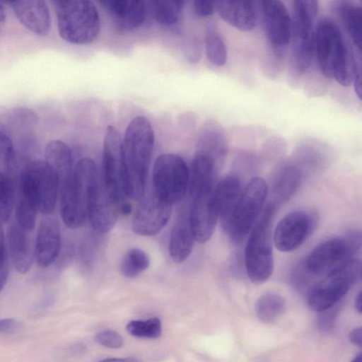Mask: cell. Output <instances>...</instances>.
<instances>
[{
  "instance_id": "1",
  "label": "cell",
  "mask_w": 362,
  "mask_h": 362,
  "mask_svg": "<svg viewBox=\"0 0 362 362\" xmlns=\"http://www.w3.org/2000/svg\"><path fill=\"white\" fill-rule=\"evenodd\" d=\"M154 132L150 122L143 116L134 117L128 124L122 140L126 194L140 199L154 147Z\"/></svg>"
},
{
  "instance_id": "2",
  "label": "cell",
  "mask_w": 362,
  "mask_h": 362,
  "mask_svg": "<svg viewBox=\"0 0 362 362\" xmlns=\"http://www.w3.org/2000/svg\"><path fill=\"white\" fill-rule=\"evenodd\" d=\"M314 55L324 76L334 78L343 86L350 85L354 54L340 28L329 18H322L316 25Z\"/></svg>"
},
{
  "instance_id": "3",
  "label": "cell",
  "mask_w": 362,
  "mask_h": 362,
  "mask_svg": "<svg viewBox=\"0 0 362 362\" xmlns=\"http://www.w3.org/2000/svg\"><path fill=\"white\" fill-rule=\"evenodd\" d=\"M277 208L271 202L266 206L250 231L245 245V271L250 280L256 284L265 282L272 274V228Z\"/></svg>"
},
{
  "instance_id": "4",
  "label": "cell",
  "mask_w": 362,
  "mask_h": 362,
  "mask_svg": "<svg viewBox=\"0 0 362 362\" xmlns=\"http://www.w3.org/2000/svg\"><path fill=\"white\" fill-rule=\"evenodd\" d=\"M57 28L65 41L88 45L98 36L100 18L95 5L89 0L54 1Z\"/></svg>"
},
{
  "instance_id": "5",
  "label": "cell",
  "mask_w": 362,
  "mask_h": 362,
  "mask_svg": "<svg viewBox=\"0 0 362 362\" xmlns=\"http://www.w3.org/2000/svg\"><path fill=\"white\" fill-rule=\"evenodd\" d=\"M318 2L313 0L292 1L291 39L292 69L303 74L310 66L314 57L316 18Z\"/></svg>"
},
{
  "instance_id": "6",
  "label": "cell",
  "mask_w": 362,
  "mask_h": 362,
  "mask_svg": "<svg viewBox=\"0 0 362 362\" xmlns=\"http://www.w3.org/2000/svg\"><path fill=\"white\" fill-rule=\"evenodd\" d=\"M99 178L97 165L93 159L83 158L78 162L74 168L71 189L59 196L61 216L69 228L74 229L83 224L89 202L99 185Z\"/></svg>"
},
{
  "instance_id": "7",
  "label": "cell",
  "mask_w": 362,
  "mask_h": 362,
  "mask_svg": "<svg viewBox=\"0 0 362 362\" xmlns=\"http://www.w3.org/2000/svg\"><path fill=\"white\" fill-rule=\"evenodd\" d=\"M361 277L360 260L351 258L344 262L310 288L308 294L309 307L317 312L332 308Z\"/></svg>"
},
{
  "instance_id": "8",
  "label": "cell",
  "mask_w": 362,
  "mask_h": 362,
  "mask_svg": "<svg viewBox=\"0 0 362 362\" xmlns=\"http://www.w3.org/2000/svg\"><path fill=\"white\" fill-rule=\"evenodd\" d=\"M268 186L261 177L252 178L242 190L226 232L231 240L240 243L250 234L264 204Z\"/></svg>"
},
{
  "instance_id": "9",
  "label": "cell",
  "mask_w": 362,
  "mask_h": 362,
  "mask_svg": "<svg viewBox=\"0 0 362 362\" xmlns=\"http://www.w3.org/2000/svg\"><path fill=\"white\" fill-rule=\"evenodd\" d=\"M189 186V170L179 155L165 153L158 156L153 168V190L170 204L180 201Z\"/></svg>"
},
{
  "instance_id": "10",
  "label": "cell",
  "mask_w": 362,
  "mask_h": 362,
  "mask_svg": "<svg viewBox=\"0 0 362 362\" xmlns=\"http://www.w3.org/2000/svg\"><path fill=\"white\" fill-rule=\"evenodd\" d=\"M361 246V232L352 231L345 236L329 239L316 246L303 261L304 264L313 276L327 274L353 258Z\"/></svg>"
},
{
  "instance_id": "11",
  "label": "cell",
  "mask_w": 362,
  "mask_h": 362,
  "mask_svg": "<svg viewBox=\"0 0 362 362\" xmlns=\"http://www.w3.org/2000/svg\"><path fill=\"white\" fill-rule=\"evenodd\" d=\"M101 181L110 196L117 202L127 196L122 140L112 126H108L103 141Z\"/></svg>"
},
{
  "instance_id": "12",
  "label": "cell",
  "mask_w": 362,
  "mask_h": 362,
  "mask_svg": "<svg viewBox=\"0 0 362 362\" xmlns=\"http://www.w3.org/2000/svg\"><path fill=\"white\" fill-rule=\"evenodd\" d=\"M317 220V215L312 211H295L286 214L274 230V245L284 252L296 250L314 230Z\"/></svg>"
},
{
  "instance_id": "13",
  "label": "cell",
  "mask_w": 362,
  "mask_h": 362,
  "mask_svg": "<svg viewBox=\"0 0 362 362\" xmlns=\"http://www.w3.org/2000/svg\"><path fill=\"white\" fill-rule=\"evenodd\" d=\"M266 37L274 55L284 57L291 39V16L280 1H260Z\"/></svg>"
},
{
  "instance_id": "14",
  "label": "cell",
  "mask_w": 362,
  "mask_h": 362,
  "mask_svg": "<svg viewBox=\"0 0 362 362\" xmlns=\"http://www.w3.org/2000/svg\"><path fill=\"white\" fill-rule=\"evenodd\" d=\"M23 179L33 191L43 215L52 214L58 196L55 175L45 161L35 160L27 164L21 172Z\"/></svg>"
},
{
  "instance_id": "15",
  "label": "cell",
  "mask_w": 362,
  "mask_h": 362,
  "mask_svg": "<svg viewBox=\"0 0 362 362\" xmlns=\"http://www.w3.org/2000/svg\"><path fill=\"white\" fill-rule=\"evenodd\" d=\"M139 199L132 219V230L140 235H155L169 221L171 204L159 197L153 189L144 193Z\"/></svg>"
},
{
  "instance_id": "16",
  "label": "cell",
  "mask_w": 362,
  "mask_h": 362,
  "mask_svg": "<svg viewBox=\"0 0 362 362\" xmlns=\"http://www.w3.org/2000/svg\"><path fill=\"white\" fill-rule=\"evenodd\" d=\"M213 187L197 190L191 194L192 200L188 217L194 240L207 242L212 236L218 220L214 203Z\"/></svg>"
},
{
  "instance_id": "17",
  "label": "cell",
  "mask_w": 362,
  "mask_h": 362,
  "mask_svg": "<svg viewBox=\"0 0 362 362\" xmlns=\"http://www.w3.org/2000/svg\"><path fill=\"white\" fill-rule=\"evenodd\" d=\"M44 216L37 230L34 249L36 262L42 268L54 262L61 246L60 226L57 219L52 214Z\"/></svg>"
},
{
  "instance_id": "18",
  "label": "cell",
  "mask_w": 362,
  "mask_h": 362,
  "mask_svg": "<svg viewBox=\"0 0 362 362\" xmlns=\"http://www.w3.org/2000/svg\"><path fill=\"white\" fill-rule=\"evenodd\" d=\"M100 3L110 16L116 28L122 31L139 28L149 15L148 1L109 0Z\"/></svg>"
},
{
  "instance_id": "19",
  "label": "cell",
  "mask_w": 362,
  "mask_h": 362,
  "mask_svg": "<svg viewBox=\"0 0 362 362\" xmlns=\"http://www.w3.org/2000/svg\"><path fill=\"white\" fill-rule=\"evenodd\" d=\"M45 162L51 169L57 181L58 193L63 194L73 185L74 168L69 146L62 141L52 140L45 149Z\"/></svg>"
},
{
  "instance_id": "20",
  "label": "cell",
  "mask_w": 362,
  "mask_h": 362,
  "mask_svg": "<svg viewBox=\"0 0 362 362\" xmlns=\"http://www.w3.org/2000/svg\"><path fill=\"white\" fill-rule=\"evenodd\" d=\"M119 204L105 190L100 179L89 202L87 214L90 225L96 232L105 234L112 230L119 213Z\"/></svg>"
},
{
  "instance_id": "21",
  "label": "cell",
  "mask_w": 362,
  "mask_h": 362,
  "mask_svg": "<svg viewBox=\"0 0 362 362\" xmlns=\"http://www.w3.org/2000/svg\"><path fill=\"white\" fill-rule=\"evenodd\" d=\"M13 12L28 30L38 36L47 35L51 29V16L47 3L40 0L10 1Z\"/></svg>"
},
{
  "instance_id": "22",
  "label": "cell",
  "mask_w": 362,
  "mask_h": 362,
  "mask_svg": "<svg viewBox=\"0 0 362 362\" xmlns=\"http://www.w3.org/2000/svg\"><path fill=\"white\" fill-rule=\"evenodd\" d=\"M215 10L231 26L241 31H250L257 22L255 1L223 0L214 1Z\"/></svg>"
},
{
  "instance_id": "23",
  "label": "cell",
  "mask_w": 362,
  "mask_h": 362,
  "mask_svg": "<svg viewBox=\"0 0 362 362\" xmlns=\"http://www.w3.org/2000/svg\"><path fill=\"white\" fill-rule=\"evenodd\" d=\"M30 233L16 221L11 224L8 230V255L13 268L20 274L29 272L35 259Z\"/></svg>"
},
{
  "instance_id": "24",
  "label": "cell",
  "mask_w": 362,
  "mask_h": 362,
  "mask_svg": "<svg viewBox=\"0 0 362 362\" xmlns=\"http://www.w3.org/2000/svg\"><path fill=\"white\" fill-rule=\"evenodd\" d=\"M199 133L196 153L209 158L218 170L228 151L224 129L216 121L208 120L202 125Z\"/></svg>"
},
{
  "instance_id": "25",
  "label": "cell",
  "mask_w": 362,
  "mask_h": 362,
  "mask_svg": "<svg viewBox=\"0 0 362 362\" xmlns=\"http://www.w3.org/2000/svg\"><path fill=\"white\" fill-rule=\"evenodd\" d=\"M240 180L233 175L222 178L214 187V199L218 219L226 231L241 194Z\"/></svg>"
},
{
  "instance_id": "26",
  "label": "cell",
  "mask_w": 362,
  "mask_h": 362,
  "mask_svg": "<svg viewBox=\"0 0 362 362\" xmlns=\"http://www.w3.org/2000/svg\"><path fill=\"white\" fill-rule=\"evenodd\" d=\"M301 175L297 165L291 163L284 165L274 177L272 187L271 203L278 207L289 201L300 185Z\"/></svg>"
},
{
  "instance_id": "27",
  "label": "cell",
  "mask_w": 362,
  "mask_h": 362,
  "mask_svg": "<svg viewBox=\"0 0 362 362\" xmlns=\"http://www.w3.org/2000/svg\"><path fill=\"white\" fill-rule=\"evenodd\" d=\"M337 13L356 52L361 54L362 10L361 6L350 1L337 2Z\"/></svg>"
},
{
  "instance_id": "28",
  "label": "cell",
  "mask_w": 362,
  "mask_h": 362,
  "mask_svg": "<svg viewBox=\"0 0 362 362\" xmlns=\"http://www.w3.org/2000/svg\"><path fill=\"white\" fill-rule=\"evenodd\" d=\"M38 205L36 198L29 187L19 179L18 197L15 203L16 222L24 230L32 232L35 228Z\"/></svg>"
},
{
  "instance_id": "29",
  "label": "cell",
  "mask_w": 362,
  "mask_h": 362,
  "mask_svg": "<svg viewBox=\"0 0 362 362\" xmlns=\"http://www.w3.org/2000/svg\"><path fill=\"white\" fill-rule=\"evenodd\" d=\"M188 218L180 219L172 228L170 238V255L177 262H184L190 255L194 245Z\"/></svg>"
},
{
  "instance_id": "30",
  "label": "cell",
  "mask_w": 362,
  "mask_h": 362,
  "mask_svg": "<svg viewBox=\"0 0 362 362\" xmlns=\"http://www.w3.org/2000/svg\"><path fill=\"white\" fill-rule=\"evenodd\" d=\"M217 168L213 161L202 153H196L189 172L190 193L207 187H214Z\"/></svg>"
},
{
  "instance_id": "31",
  "label": "cell",
  "mask_w": 362,
  "mask_h": 362,
  "mask_svg": "<svg viewBox=\"0 0 362 362\" xmlns=\"http://www.w3.org/2000/svg\"><path fill=\"white\" fill-rule=\"evenodd\" d=\"M286 310L284 299L279 293L267 292L257 299L255 310L263 322L272 324L279 321Z\"/></svg>"
},
{
  "instance_id": "32",
  "label": "cell",
  "mask_w": 362,
  "mask_h": 362,
  "mask_svg": "<svg viewBox=\"0 0 362 362\" xmlns=\"http://www.w3.org/2000/svg\"><path fill=\"white\" fill-rule=\"evenodd\" d=\"M185 1L160 0L148 1L149 14L159 24L173 26L179 21Z\"/></svg>"
},
{
  "instance_id": "33",
  "label": "cell",
  "mask_w": 362,
  "mask_h": 362,
  "mask_svg": "<svg viewBox=\"0 0 362 362\" xmlns=\"http://www.w3.org/2000/svg\"><path fill=\"white\" fill-rule=\"evenodd\" d=\"M206 54L209 61L216 66H223L227 61V47L217 26L210 23L204 35Z\"/></svg>"
},
{
  "instance_id": "34",
  "label": "cell",
  "mask_w": 362,
  "mask_h": 362,
  "mask_svg": "<svg viewBox=\"0 0 362 362\" xmlns=\"http://www.w3.org/2000/svg\"><path fill=\"white\" fill-rule=\"evenodd\" d=\"M16 203L14 178L0 173V223L7 222Z\"/></svg>"
},
{
  "instance_id": "35",
  "label": "cell",
  "mask_w": 362,
  "mask_h": 362,
  "mask_svg": "<svg viewBox=\"0 0 362 362\" xmlns=\"http://www.w3.org/2000/svg\"><path fill=\"white\" fill-rule=\"evenodd\" d=\"M149 264L148 256L144 250L132 248L124 256L120 270L124 276L134 278L145 271Z\"/></svg>"
},
{
  "instance_id": "36",
  "label": "cell",
  "mask_w": 362,
  "mask_h": 362,
  "mask_svg": "<svg viewBox=\"0 0 362 362\" xmlns=\"http://www.w3.org/2000/svg\"><path fill=\"white\" fill-rule=\"evenodd\" d=\"M127 332L133 337L141 339H156L161 335L162 326L158 317L146 320H133L127 325Z\"/></svg>"
},
{
  "instance_id": "37",
  "label": "cell",
  "mask_w": 362,
  "mask_h": 362,
  "mask_svg": "<svg viewBox=\"0 0 362 362\" xmlns=\"http://www.w3.org/2000/svg\"><path fill=\"white\" fill-rule=\"evenodd\" d=\"M16 151L10 137L0 131V173L14 178Z\"/></svg>"
},
{
  "instance_id": "38",
  "label": "cell",
  "mask_w": 362,
  "mask_h": 362,
  "mask_svg": "<svg viewBox=\"0 0 362 362\" xmlns=\"http://www.w3.org/2000/svg\"><path fill=\"white\" fill-rule=\"evenodd\" d=\"M95 340L100 345L110 349H119L123 345V339L117 333L112 330H105L95 336Z\"/></svg>"
},
{
  "instance_id": "39",
  "label": "cell",
  "mask_w": 362,
  "mask_h": 362,
  "mask_svg": "<svg viewBox=\"0 0 362 362\" xmlns=\"http://www.w3.org/2000/svg\"><path fill=\"white\" fill-rule=\"evenodd\" d=\"M312 276H313L306 269L304 262H301L291 274V282L296 288L303 289L310 282Z\"/></svg>"
},
{
  "instance_id": "40",
  "label": "cell",
  "mask_w": 362,
  "mask_h": 362,
  "mask_svg": "<svg viewBox=\"0 0 362 362\" xmlns=\"http://www.w3.org/2000/svg\"><path fill=\"white\" fill-rule=\"evenodd\" d=\"M361 54L356 52L353 57L352 81L355 93L359 100L361 99Z\"/></svg>"
},
{
  "instance_id": "41",
  "label": "cell",
  "mask_w": 362,
  "mask_h": 362,
  "mask_svg": "<svg viewBox=\"0 0 362 362\" xmlns=\"http://www.w3.org/2000/svg\"><path fill=\"white\" fill-rule=\"evenodd\" d=\"M193 10L200 17L210 16L215 11L214 1H194L193 2Z\"/></svg>"
},
{
  "instance_id": "42",
  "label": "cell",
  "mask_w": 362,
  "mask_h": 362,
  "mask_svg": "<svg viewBox=\"0 0 362 362\" xmlns=\"http://www.w3.org/2000/svg\"><path fill=\"white\" fill-rule=\"evenodd\" d=\"M9 274V255L8 254L0 262V292L6 284Z\"/></svg>"
},
{
  "instance_id": "43",
  "label": "cell",
  "mask_w": 362,
  "mask_h": 362,
  "mask_svg": "<svg viewBox=\"0 0 362 362\" xmlns=\"http://www.w3.org/2000/svg\"><path fill=\"white\" fill-rule=\"evenodd\" d=\"M17 321L14 318L0 319V332H8L16 327Z\"/></svg>"
},
{
  "instance_id": "44",
  "label": "cell",
  "mask_w": 362,
  "mask_h": 362,
  "mask_svg": "<svg viewBox=\"0 0 362 362\" xmlns=\"http://www.w3.org/2000/svg\"><path fill=\"white\" fill-rule=\"evenodd\" d=\"M349 339L352 344L358 346L362 344V329L361 327L355 328L349 335Z\"/></svg>"
},
{
  "instance_id": "45",
  "label": "cell",
  "mask_w": 362,
  "mask_h": 362,
  "mask_svg": "<svg viewBox=\"0 0 362 362\" xmlns=\"http://www.w3.org/2000/svg\"><path fill=\"white\" fill-rule=\"evenodd\" d=\"M2 223H0V262L8 254V250L6 247L4 232L2 227Z\"/></svg>"
},
{
  "instance_id": "46",
  "label": "cell",
  "mask_w": 362,
  "mask_h": 362,
  "mask_svg": "<svg viewBox=\"0 0 362 362\" xmlns=\"http://www.w3.org/2000/svg\"><path fill=\"white\" fill-rule=\"evenodd\" d=\"M119 211L124 216L129 215L132 212L131 204L128 202H123L119 206Z\"/></svg>"
},
{
  "instance_id": "47",
  "label": "cell",
  "mask_w": 362,
  "mask_h": 362,
  "mask_svg": "<svg viewBox=\"0 0 362 362\" xmlns=\"http://www.w3.org/2000/svg\"><path fill=\"white\" fill-rule=\"evenodd\" d=\"M100 362H139L138 360H136L134 358H106L104 359Z\"/></svg>"
},
{
  "instance_id": "48",
  "label": "cell",
  "mask_w": 362,
  "mask_h": 362,
  "mask_svg": "<svg viewBox=\"0 0 362 362\" xmlns=\"http://www.w3.org/2000/svg\"><path fill=\"white\" fill-rule=\"evenodd\" d=\"M355 308L358 313L362 311V292L359 291L355 299Z\"/></svg>"
},
{
  "instance_id": "49",
  "label": "cell",
  "mask_w": 362,
  "mask_h": 362,
  "mask_svg": "<svg viewBox=\"0 0 362 362\" xmlns=\"http://www.w3.org/2000/svg\"><path fill=\"white\" fill-rule=\"evenodd\" d=\"M6 19V13L4 5L0 2V24L4 22Z\"/></svg>"
},
{
  "instance_id": "50",
  "label": "cell",
  "mask_w": 362,
  "mask_h": 362,
  "mask_svg": "<svg viewBox=\"0 0 362 362\" xmlns=\"http://www.w3.org/2000/svg\"><path fill=\"white\" fill-rule=\"evenodd\" d=\"M351 362H362V354L359 352Z\"/></svg>"
}]
</instances>
